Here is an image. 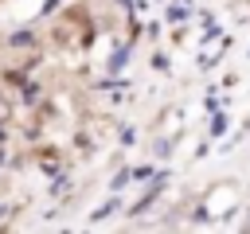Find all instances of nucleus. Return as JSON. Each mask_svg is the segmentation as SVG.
<instances>
[{
  "mask_svg": "<svg viewBox=\"0 0 250 234\" xmlns=\"http://www.w3.org/2000/svg\"><path fill=\"white\" fill-rule=\"evenodd\" d=\"M4 117H8V105H4V101H0V121H4Z\"/></svg>",
  "mask_w": 250,
  "mask_h": 234,
  "instance_id": "1",
  "label": "nucleus"
}]
</instances>
